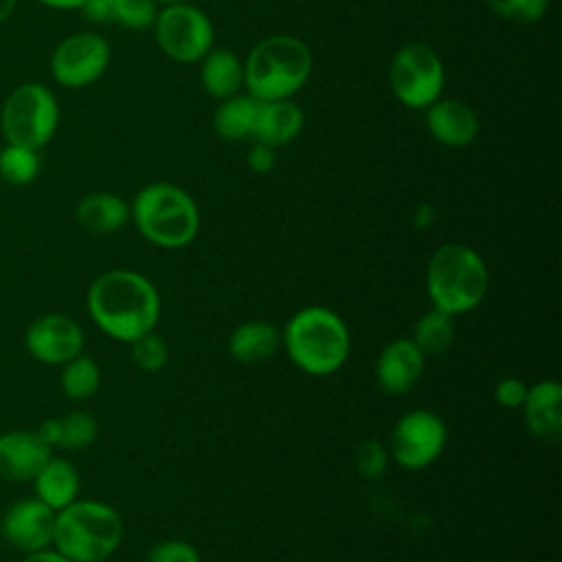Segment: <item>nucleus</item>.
Instances as JSON below:
<instances>
[{"label": "nucleus", "mask_w": 562, "mask_h": 562, "mask_svg": "<svg viewBox=\"0 0 562 562\" xmlns=\"http://www.w3.org/2000/svg\"><path fill=\"white\" fill-rule=\"evenodd\" d=\"M446 439L443 419L428 408H415L395 422L389 437V454L404 470H424L439 459Z\"/></svg>", "instance_id": "9"}, {"label": "nucleus", "mask_w": 562, "mask_h": 562, "mask_svg": "<svg viewBox=\"0 0 562 562\" xmlns=\"http://www.w3.org/2000/svg\"><path fill=\"white\" fill-rule=\"evenodd\" d=\"M37 2H42L44 7H50V9H64V11H68V9H81V4H83L86 0H37Z\"/></svg>", "instance_id": "37"}, {"label": "nucleus", "mask_w": 562, "mask_h": 562, "mask_svg": "<svg viewBox=\"0 0 562 562\" xmlns=\"http://www.w3.org/2000/svg\"><path fill=\"white\" fill-rule=\"evenodd\" d=\"M200 79L204 90L215 99H226L239 92L244 86V64L233 50L215 48L202 57Z\"/></svg>", "instance_id": "22"}, {"label": "nucleus", "mask_w": 562, "mask_h": 562, "mask_svg": "<svg viewBox=\"0 0 562 562\" xmlns=\"http://www.w3.org/2000/svg\"><path fill=\"white\" fill-rule=\"evenodd\" d=\"M15 4H18V0H0V24L11 18Z\"/></svg>", "instance_id": "38"}, {"label": "nucleus", "mask_w": 562, "mask_h": 562, "mask_svg": "<svg viewBox=\"0 0 562 562\" xmlns=\"http://www.w3.org/2000/svg\"><path fill=\"white\" fill-rule=\"evenodd\" d=\"M490 274L481 255L465 244L439 246L426 268V290L432 307L461 316L481 305Z\"/></svg>", "instance_id": "4"}, {"label": "nucleus", "mask_w": 562, "mask_h": 562, "mask_svg": "<svg viewBox=\"0 0 562 562\" xmlns=\"http://www.w3.org/2000/svg\"><path fill=\"white\" fill-rule=\"evenodd\" d=\"M40 154L37 149L7 143L0 149V178L11 187H26L40 173Z\"/></svg>", "instance_id": "26"}, {"label": "nucleus", "mask_w": 562, "mask_h": 562, "mask_svg": "<svg viewBox=\"0 0 562 562\" xmlns=\"http://www.w3.org/2000/svg\"><path fill=\"white\" fill-rule=\"evenodd\" d=\"M20 562H70V560L64 558L53 547H48V549H40V551H33V553H24V558Z\"/></svg>", "instance_id": "36"}, {"label": "nucleus", "mask_w": 562, "mask_h": 562, "mask_svg": "<svg viewBox=\"0 0 562 562\" xmlns=\"http://www.w3.org/2000/svg\"><path fill=\"white\" fill-rule=\"evenodd\" d=\"M310 72L312 53L305 42L292 35H270L248 53L244 83L252 99L277 101L299 92Z\"/></svg>", "instance_id": "5"}, {"label": "nucleus", "mask_w": 562, "mask_h": 562, "mask_svg": "<svg viewBox=\"0 0 562 562\" xmlns=\"http://www.w3.org/2000/svg\"><path fill=\"white\" fill-rule=\"evenodd\" d=\"M303 127V112L290 99L259 101L252 123V134L257 143L268 147H281L296 138Z\"/></svg>", "instance_id": "18"}, {"label": "nucleus", "mask_w": 562, "mask_h": 562, "mask_svg": "<svg viewBox=\"0 0 562 562\" xmlns=\"http://www.w3.org/2000/svg\"><path fill=\"white\" fill-rule=\"evenodd\" d=\"M99 435V424L88 411H70L57 417V443L55 448L79 452L94 443Z\"/></svg>", "instance_id": "27"}, {"label": "nucleus", "mask_w": 562, "mask_h": 562, "mask_svg": "<svg viewBox=\"0 0 562 562\" xmlns=\"http://www.w3.org/2000/svg\"><path fill=\"white\" fill-rule=\"evenodd\" d=\"M389 83L397 101L406 108H428L443 90V64L428 44H406L391 59Z\"/></svg>", "instance_id": "8"}, {"label": "nucleus", "mask_w": 562, "mask_h": 562, "mask_svg": "<svg viewBox=\"0 0 562 562\" xmlns=\"http://www.w3.org/2000/svg\"><path fill=\"white\" fill-rule=\"evenodd\" d=\"M55 509L42 503L37 496L18 498L0 518V533L4 542L22 553H33L53 547Z\"/></svg>", "instance_id": "13"}, {"label": "nucleus", "mask_w": 562, "mask_h": 562, "mask_svg": "<svg viewBox=\"0 0 562 562\" xmlns=\"http://www.w3.org/2000/svg\"><path fill=\"white\" fill-rule=\"evenodd\" d=\"M123 540L121 514L90 498H77L55 514L53 549L70 562H105Z\"/></svg>", "instance_id": "3"}, {"label": "nucleus", "mask_w": 562, "mask_h": 562, "mask_svg": "<svg viewBox=\"0 0 562 562\" xmlns=\"http://www.w3.org/2000/svg\"><path fill=\"white\" fill-rule=\"evenodd\" d=\"M130 356H132L134 367H138L140 371L154 373V371H160L167 364L169 347H167L162 336H158L154 331H147L140 338L130 342Z\"/></svg>", "instance_id": "28"}, {"label": "nucleus", "mask_w": 562, "mask_h": 562, "mask_svg": "<svg viewBox=\"0 0 562 562\" xmlns=\"http://www.w3.org/2000/svg\"><path fill=\"white\" fill-rule=\"evenodd\" d=\"M257 99L250 94H233L222 99L213 114L215 132L226 140H239L252 134V123L257 114Z\"/></svg>", "instance_id": "23"}, {"label": "nucleus", "mask_w": 562, "mask_h": 562, "mask_svg": "<svg viewBox=\"0 0 562 562\" xmlns=\"http://www.w3.org/2000/svg\"><path fill=\"white\" fill-rule=\"evenodd\" d=\"M228 353L239 364H261L281 347V331L270 321L239 323L228 336Z\"/></svg>", "instance_id": "19"}, {"label": "nucleus", "mask_w": 562, "mask_h": 562, "mask_svg": "<svg viewBox=\"0 0 562 562\" xmlns=\"http://www.w3.org/2000/svg\"><path fill=\"white\" fill-rule=\"evenodd\" d=\"M426 125L432 138L448 147H465L479 134L476 112L457 99H437L426 108Z\"/></svg>", "instance_id": "17"}, {"label": "nucleus", "mask_w": 562, "mask_h": 562, "mask_svg": "<svg viewBox=\"0 0 562 562\" xmlns=\"http://www.w3.org/2000/svg\"><path fill=\"white\" fill-rule=\"evenodd\" d=\"M525 426L527 430L544 441L558 443L562 437V386L555 380H540L527 389L525 402Z\"/></svg>", "instance_id": "16"}, {"label": "nucleus", "mask_w": 562, "mask_h": 562, "mask_svg": "<svg viewBox=\"0 0 562 562\" xmlns=\"http://www.w3.org/2000/svg\"><path fill=\"white\" fill-rule=\"evenodd\" d=\"M61 391L72 402H86L90 400L99 386H101V369L94 362V358L79 353L66 364H61V378H59Z\"/></svg>", "instance_id": "25"}, {"label": "nucleus", "mask_w": 562, "mask_h": 562, "mask_svg": "<svg viewBox=\"0 0 562 562\" xmlns=\"http://www.w3.org/2000/svg\"><path fill=\"white\" fill-rule=\"evenodd\" d=\"M527 384L520 378H503L496 389H494V397L503 408H520L527 395Z\"/></svg>", "instance_id": "33"}, {"label": "nucleus", "mask_w": 562, "mask_h": 562, "mask_svg": "<svg viewBox=\"0 0 562 562\" xmlns=\"http://www.w3.org/2000/svg\"><path fill=\"white\" fill-rule=\"evenodd\" d=\"M147 562H200V553L187 540H162L147 551Z\"/></svg>", "instance_id": "32"}, {"label": "nucleus", "mask_w": 562, "mask_h": 562, "mask_svg": "<svg viewBox=\"0 0 562 562\" xmlns=\"http://www.w3.org/2000/svg\"><path fill=\"white\" fill-rule=\"evenodd\" d=\"M75 217L86 231L105 235V233H114L127 224L130 204L116 193L97 191V193H88L79 200V204L75 209Z\"/></svg>", "instance_id": "21"}, {"label": "nucleus", "mask_w": 562, "mask_h": 562, "mask_svg": "<svg viewBox=\"0 0 562 562\" xmlns=\"http://www.w3.org/2000/svg\"><path fill=\"white\" fill-rule=\"evenodd\" d=\"M110 64V44L97 33H75L61 40L50 57V72L59 86L94 83Z\"/></svg>", "instance_id": "11"}, {"label": "nucleus", "mask_w": 562, "mask_h": 562, "mask_svg": "<svg viewBox=\"0 0 562 562\" xmlns=\"http://www.w3.org/2000/svg\"><path fill=\"white\" fill-rule=\"evenodd\" d=\"M59 123L55 94L37 81L20 83L9 92L0 110V130L7 143L42 149Z\"/></svg>", "instance_id": "7"}, {"label": "nucleus", "mask_w": 562, "mask_h": 562, "mask_svg": "<svg viewBox=\"0 0 562 562\" xmlns=\"http://www.w3.org/2000/svg\"><path fill=\"white\" fill-rule=\"evenodd\" d=\"M386 448L375 439L362 441L353 452V465L362 479H380L386 470Z\"/></svg>", "instance_id": "31"}, {"label": "nucleus", "mask_w": 562, "mask_h": 562, "mask_svg": "<svg viewBox=\"0 0 562 562\" xmlns=\"http://www.w3.org/2000/svg\"><path fill=\"white\" fill-rule=\"evenodd\" d=\"M92 323L119 342H132L154 331L160 318L156 285L136 270H108L99 274L86 294Z\"/></svg>", "instance_id": "1"}, {"label": "nucleus", "mask_w": 562, "mask_h": 562, "mask_svg": "<svg viewBox=\"0 0 562 562\" xmlns=\"http://www.w3.org/2000/svg\"><path fill=\"white\" fill-rule=\"evenodd\" d=\"M24 347L33 360L48 367H61L83 353V329L75 318L50 312L37 316L26 327Z\"/></svg>", "instance_id": "12"}, {"label": "nucleus", "mask_w": 562, "mask_h": 562, "mask_svg": "<svg viewBox=\"0 0 562 562\" xmlns=\"http://www.w3.org/2000/svg\"><path fill=\"white\" fill-rule=\"evenodd\" d=\"M424 353L411 338L391 340L375 360V380L386 395L408 393L424 373Z\"/></svg>", "instance_id": "15"}, {"label": "nucleus", "mask_w": 562, "mask_h": 562, "mask_svg": "<svg viewBox=\"0 0 562 562\" xmlns=\"http://www.w3.org/2000/svg\"><path fill=\"white\" fill-rule=\"evenodd\" d=\"M156 15H158L156 0H114V7H112V20L134 31L154 26Z\"/></svg>", "instance_id": "29"}, {"label": "nucleus", "mask_w": 562, "mask_h": 562, "mask_svg": "<svg viewBox=\"0 0 562 562\" xmlns=\"http://www.w3.org/2000/svg\"><path fill=\"white\" fill-rule=\"evenodd\" d=\"M112 7H114V0H86L81 4V11L92 22H105V20H112Z\"/></svg>", "instance_id": "35"}, {"label": "nucleus", "mask_w": 562, "mask_h": 562, "mask_svg": "<svg viewBox=\"0 0 562 562\" xmlns=\"http://www.w3.org/2000/svg\"><path fill=\"white\" fill-rule=\"evenodd\" d=\"M485 4L501 18L512 22H538L547 13L549 0H485Z\"/></svg>", "instance_id": "30"}, {"label": "nucleus", "mask_w": 562, "mask_h": 562, "mask_svg": "<svg viewBox=\"0 0 562 562\" xmlns=\"http://www.w3.org/2000/svg\"><path fill=\"white\" fill-rule=\"evenodd\" d=\"M33 490L42 503L59 512L79 498V472L64 457H50L33 479Z\"/></svg>", "instance_id": "20"}, {"label": "nucleus", "mask_w": 562, "mask_h": 562, "mask_svg": "<svg viewBox=\"0 0 562 562\" xmlns=\"http://www.w3.org/2000/svg\"><path fill=\"white\" fill-rule=\"evenodd\" d=\"M290 360L307 375L336 373L351 353V334L345 321L323 305H307L290 316L281 331Z\"/></svg>", "instance_id": "2"}, {"label": "nucleus", "mask_w": 562, "mask_h": 562, "mask_svg": "<svg viewBox=\"0 0 562 562\" xmlns=\"http://www.w3.org/2000/svg\"><path fill=\"white\" fill-rule=\"evenodd\" d=\"M130 220L147 241L160 248L189 246L200 231V211L193 198L169 182L140 189L130 206Z\"/></svg>", "instance_id": "6"}, {"label": "nucleus", "mask_w": 562, "mask_h": 562, "mask_svg": "<svg viewBox=\"0 0 562 562\" xmlns=\"http://www.w3.org/2000/svg\"><path fill=\"white\" fill-rule=\"evenodd\" d=\"M158 4H165V7H169V4H180V2H187V0H156Z\"/></svg>", "instance_id": "39"}, {"label": "nucleus", "mask_w": 562, "mask_h": 562, "mask_svg": "<svg viewBox=\"0 0 562 562\" xmlns=\"http://www.w3.org/2000/svg\"><path fill=\"white\" fill-rule=\"evenodd\" d=\"M450 314L432 307L422 314L413 327L411 340L424 356H439L443 353L454 340V325Z\"/></svg>", "instance_id": "24"}, {"label": "nucleus", "mask_w": 562, "mask_h": 562, "mask_svg": "<svg viewBox=\"0 0 562 562\" xmlns=\"http://www.w3.org/2000/svg\"><path fill=\"white\" fill-rule=\"evenodd\" d=\"M50 457L53 448L37 435V430L15 428L0 435V479L4 481H33Z\"/></svg>", "instance_id": "14"}, {"label": "nucleus", "mask_w": 562, "mask_h": 562, "mask_svg": "<svg viewBox=\"0 0 562 562\" xmlns=\"http://www.w3.org/2000/svg\"><path fill=\"white\" fill-rule=\"evenodd\" d=\"M154 31L162 53L182 64L202 59L213 46V26L209 18L187 2L169 4L158 11Z\"/></svg>", "instance_id": "10"}, {"label": "nucleus", "mask_w": 562, "mask_h": 562, "mask_svg": "<svg viewBox=\"0 0 562 562\" xmlns=\"http://www.w3.org/2000/svg\"><path fill=\"white\" fill-rule=\"evenodd\" d=\"M248 167L255 171V173H268L277 158H274V147H268L263 143H257L250 151H248Z\"/></svg>", "instance_id": "34"}]
</instances>
